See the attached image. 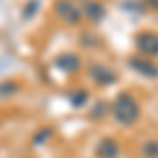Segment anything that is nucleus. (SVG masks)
<instances>
[{
    "mask_svg": "<svg viewBox=\"0 0 158 158\" xmlns=\"http://www.w3.org/2000/svg\"><path fill=\"white\" fill-rule=\"evenodd\" d=\"M112 112H114V118L120 122V124L131 127L139 118V103H137V99L131 93H122V95H118Z\"/></svg>",
    "mask_w": 158,
    "mask_h": 158,
    "instance_id": "f257e3e1",
    "label": "nucleus"
},
{
    "mask_svg": "<svg viewBox=\"0 0 158 158\" xmlns=\"http://www.w3.org/2000/svg\"><path fill=\"white\" fill-rule=\"evenodd\" d=\"M55 13L59 15L61 19H65L68 23H78L80 21V11L74 6L72 2H68V0H59L55 4Z\"/></svg>",
    "mask_w": 158,
    "mask_h": 158,
    "instance_id": "f03ea898",
    "label": "nucleus"
},
{
    "mask_svg": "<svg viewBox=\"0 0 158 158\" xmlns=\"http://www.w3.org/2000/svg\"><path fill=\"white\" fill-rule=\"evenodd\" d=\"M137 47L146 55H158V36L152 32H143L137 36Z\"/></svg>",
    "mask_w": 158,
    "mask_h": 158,
    "instance_id": "7ed1b4c3",
    "label": "nucleus"
},
{
    "mask_svg": "<svg viewBox=\"0 0 158 158\" xmlns=\"http://www.w3.org/2000/svg\"><path fill=\"white\" fill-rule=\"evenodd\" d=\"M91 78L97 82V85H112L116 80V74L112 72L106 65H93L91 68Z\"/></svg>",
    "mask_w": 158,
    "mask_h": 158,
    "instance_id": "20e7f679",
    "label": "nucleus"
},
{
    "mask_svg": "<svg viewBox=\"0 0 158 158\" xmlns=\"http://www.w3.org/2000/svg\"><path fill=\"white\" fill-rule=\"evenodd\" d=\"M131 68H133L135 72L148 76V78H158V68L146 59H131Z\"/></svg>",
    "mask_w": 158,
    "mask_h": 158,
    "instance_id": "39448f33",
    "label": "nucleus"
},
{
    "mask_svg": "<svg viewBox=\"0 0 158 158\" xmlns=\"http://www.w3.org/2000/svg\"><path fill=\"white\" fill-rule=\"evenodd\" d=\"M97 156L99 158H116L118 156V146L112 139H103L97 148Z\"/></svg>",
    "mask_w": 158,
    "mask_h": 158,
    "instance_id": "423d86ee",
    "label": "nucleus"
},
{
    "mask_svg": "<svg viewBox=\"0 0 158 158\" xmlns=\"http://www.w3.org/2000/svg\"><path fill=\"white\" fill-rule=\"evenodd\" d=\"M57 68L65 72H76L80 68V59H78V55H61L57 59Z\"/></svg>",
    "mask_w": 158,
    "mask_h": 158,
    "instance_id": "0eeeda50",
    "label": "nucleus"
},
{
    "mask_svg": "<svg viewBox=\"0 0 158 158\" xmlns=\"http://www.w3.org/2000/svg\"><path fill=\"white\" fill-rule=\"evenodd\" d=\"M85 13L91 17V19H93V21H97L99 17L103 15V6H101V4H97V2H91V4H86Z\"/></svg>",
    "mask_w": 158,
    "mask_h": 158,
    "instance_id": "6e6552de",
    "label": "nucleus"
},
{
    "mask_svg": "<svg viewBox=\"0 0 158 158\" xmlns=\"http://www.w3.org/2000/svg\"><path fill=\"white\" fill-rule=\"evenodd\" d=\"M17 91H19V85H17V82H4V85H0V97L15 95Z\"/></svg>",
    "mask_w": 158,
    "mask_h": 158,
    "instance_id": "1a4fd4ad",
    "label": "nucleus"
},
{
    "mask_svg": "<svg viewBox=\"0 0 158 158\" xmlns=\"http://www.w3.org/2000/svg\"><path fill=\"white\" fill-rule=\"evenodd\" d=\"M143 156L146 158H158V141H148L143 146Z\"/></svg>",
    "mask_w": 158,
    "mask_h": 158,
    "instance_id": "9d476101",
    "label": "nucleus"
},
{
    "mask_svg": "<svg viewBox=\"0 0 158 158\" xmlns=\"http://www.w3.org/2000/svg\"><path fill=\"white\" fill-rule=\"evenodd\" d=\"M49 135H51V129H44V131H42L40 135H36V139H34V143H44L42 139H44V137H49Z\"/></svg>",
    "mask_w": 158,
    "mask_h": 158,
    "instance_id": "9b49d317",
    "label": "nucleus"
}]
</instances>
